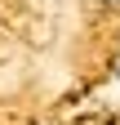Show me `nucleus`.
Here are the masks:
<instances>
[{"label": "nucleus", "instance_id": "f257e3e1", "mask_svg": "<svg viewBox=\"0 0 120 125\" xmlns=\"http://www.w3.org/2000/svg\"><path fill=\"white\" fill-rule=\"evenodd\" d=\"M94 5H102V9H116V5H120V0H94Z\"/></svg>", "mask_w": 120, "mask_h": 125}, {"label": "nucleus", "instance_id": "f03ea898", "mask_svg": "<svg viewBox=\"0 0 120 125\" xmlns=\"http://www.w3.org/2000/svg\"><path fill=\"white\" fill-rule=\"evenodd\" d=\"M116 81H120V67H116Z\"/></svg>", "mask_w": 120, "mask_h": 125}]
</instances>
